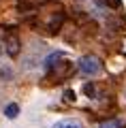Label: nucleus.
<instances>
[{
    "label": "nucleus",
    "mask_w": 126,
    "mask_h": 128,
    "mask_svg": "<svg viewBox=\"0 0 126 128\" xmlns=\"http://www.w3.org/2000/svg\"><path fill=\"white\" fill-rule=\"evenodd\" d=\"M17 113H19V105H15V102H11V105L5 107V115L9 120H15V118H17Z\"/></svg>",
    "instance_id": "nucleus-5"
},
{
    "label": "nucleus",
    "mask_w": 126,
    "mask_h": 128,
    "mask_svg": "<svg viewBox=\"0 0 126 128\" xmlns=\"http://www.w3.org/2000/svg\"><path fill=\"white\" fill-rule=\"evenodd\" d=\"M83 92H86V94L90 96V98H94V86H92V83H86V88H83Z\"/></svg>",
    "instance_id": "nucleus-10"
},
{
    "label": "nucleus",
    "mask_w": 126,
    "mask_h": 128,
    "mask_svg": "<svg viewBox=\"0 0 126 128\" xmlns=\"http://www.w3.org/2000/svg\"><path fill=\"white\" fill-rule=\"evenodd\" d=\"M79 70L83 75H88V77H94V75H98L103 70V62H100V58L88 54V56H83L79 60Z\"/></svg>",
    "instance_id": "nucleus-1"
},
{
    "label": "nucleus",
    "mask_w": 126,
    "mask_h": 128,
    "mask_svg": "<svg viewBox=\"0 0 126 128\" xmlns=\"http://www.w3.org/2000/svg\"><path fill=\"white\" fill-rule=\"evenodd\" d=\"M19 47H22V43H19V38L15 36V34H9V36L5 38V51L11 58H17L19 56Z\"/></svg>",
    "instance_id": "nucleus-3"
},
{
    "label": "nucleus",
    "mask_w": 126,
    "mask_h": 128,
    "mask_svg": "<svg viewBox=\"0 0 126 128\" xmlns=\"http://www.w3.org/2000/svg\"><path fill=\"white\" fill-rule=\"evenodd\" d=\"M60 60H62V54H60V51H56V54H51V56H49V58H47V60H45V66H47V68H51V66H54V62H56V64H58V62H60Z\"/></svg>",
    "instance_id": "nucleus-7"
},
{
    "label": "nucleus",
    "mask_w": 126,
    "mask_h": 128,
    "mask_svg": "<svg viewBox=\"0 0 126 128\" xmlns=\"http://www.w3.org/2000/svg\"><path fill=\"white\" fill-rule=\"evenodd\" d=\"M71 73H73V64L68 62V60H62V62H58V64H54L51 68H47V79H51V81H62V79H66V77H71Z\"/></svg>",
    "instance_id": "nucleus-2"
},
{
    "label": "nucleus",
    "mask_w": 126,
    "mask_h": 128,
    "mask_svg": "<svg viewBox=\"0 0 126 128\" xmlns=\"http://www.w3.org/2000/svg\"><path fill=\"white\" fill-rule=\"evenodd\" d=\"M62 24H64V13L58 11V13H54L49 17V22H47V30H49V32H58L60 28H62Z\"/></svg>",
    "instance_id": "nucleus-4"
},
{
    "label": "nucleus",
    "mask_w": 126,
    "mask_h": 128,
    "mask_svg": "<svg viewBox=\"0 0 126 128\" xmlns=\"http://www.w3.org/2000/svg\"><path fill=\"white\" fill-rule=\"evenodd\" d=\"M103 128H124V124H122L120 120H111V122H105Z\"/></svg>",
    "instance_id": "nucleus-9"
},
{
    "label": "nucleus",
    "mask_w": 126,
    "mask_h": 128,
    "mask_svg": "<svg viewBox=\"0 0 126 128\" xmlns=\"http://www.w3.org/2000/svg\"><path fill=\"white\" fill-rule=\"evenodd\" d=\"M96 2L103 6H109V9H120L122 6V0H96Z\"/></svg>",
    "instance_id": "nucleus-8"
},
{
    "label": "nucleus",
    "mask_w": 126,
    "mask_h": 128,
    "mask_svg": "<svg viewBox=\"0 0 126 128\" xmlns=\"http://www.w3.org/2000/svg\"><path fill=\"white\" fill-rule=\"evenodd\" d=\"M64 100H68V102H73V100H75V92H71V90H66V92H64Z\"/></svg>",
    "instance_id": "nucleus-11"
},
{
    "label": "nucleus",
    "mask_w": 126,
    "mask_h": 128,
    "mask_svg": "<svg viewBox=\"0 0 126 128\" xmlns=\"http://www.w3.org/2000/svg\"><path fill=\"white\" fill-rule=\"evenodd\" d=\"M54 128H81L79 122H73V120H62V122H56Z\"/></svg>",
    "instance_id": "nucleus-6"
}]
</instances>
